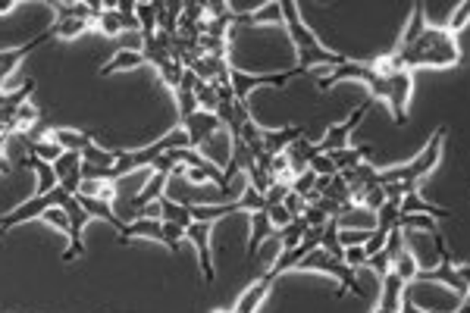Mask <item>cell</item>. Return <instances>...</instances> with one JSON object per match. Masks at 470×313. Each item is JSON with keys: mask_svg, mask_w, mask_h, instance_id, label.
Listing matches in <instances>:
<instances>
[{"mask_svg": "<svg viewBox=\"0 0 470 313\" xmlns=\"http://www.w3.org/2000/svg\"><path fill=\"white\" fill-rule=\"evenodd\" d=\"M241 25H264V22H283V10H279V4H266L260 13H254V16H239Z\"/></svg>", "mask_w": 470, "mask_h": 313, "instance_id": "obj_28", "label": "cell"}, {"mask_svg": "<svg viewBox=\"0 0 470 313\" xmlns=\"http://www.w3.org/2000/svg\"><path fill=\"white\" fill-rule=\"evenodd\" d=\"M217 222H192L186 229V239H192V245L198 248L201 257V273H205V283H213L217 279V270H213V254H211V232Z\"/></svg>", "mask_w": 470, "mask_h": 313, "instance_id": "obj_8", "label": "cell"}, {"mask_svg": "<svg viewBox=\"0 0 470 313\" xmlns=\"http://www.w3.org/2000/svg\"><path fill=\"white\" fill-rule=\"evenodd\" d=\"M0 235H4V216H0Z\"/></svg>", "mask_w": 470, "mask_h": 313, "instance_id": "obj_34", "label": "cell"}, {"mask_svg": "<svg viewBox=\"0 0 470 313\" xmlns=\"http://www.w3.org/2000/svg\"><path fill=\"white\" fill-rule=\"evenodd\" d=\"M117 239H119V245H126V241H132V239L161 241L163 239V220H148V216H142V220H135V222H123V226L117 229Z\"/></svg>", "mask_w": 470, "mask_h": 313, "instance_id": "obj_15", "label": "cell"}, {"mask_svg": "<svg viewBox=\"0 0 470 313\" xmlns=\"http://www.w3.org/2000/svg\"><path fill=\"white\" fill-rule=\"evenodd\" d=\"M144 54L142 50H119V54H113V60L107 63V66H100V75H113V73H123V69H138L144 66Z\"/></svg>", "mask_w": 470, "mask_h": 313, "instance_id": "obj_21", "label": "cell"}, {"mask_svg": "<svg viewBox=\"0 0 470 313\" xmlns=\"http://www.w3.org/2000/svg\"><path fill=\"white\" fill-rule=\"evenodd\" d=\"M370 107H373V100H364V104H361L348 119L329 126L326 135H323V142H317V151H320V154H335V151L352 148V135L358 132V126L364 123V117H367V110H370Z\"/></svg>", "mask_w": 470, "mask_h": 313, "instance_id": "obj_7", "label": "cell"}, {"mask_svg": "<svg viewBox=\"0 0 470 313\" xmlns=\"http://www.w3.org/2000/svg\"><path fill=\"white\" fill-rule=\"evenodd\" d=\"M339 82H361V85L370 91V100H383L392 113V123L408 126V110L411 98H414V73H405V69H389L379 60L361 63V60H345L342 66H335L329 75L317 79L320 91H329Z\"/></svg>", "mask_w": 470, "mask_h": 313, "instance_id": "obj_2", "label": "cell"}, {"mask_svg": "<svg viewBox=\"0 0 470 313\" xmlns=\"http://www.w3.org/2000/svg\"><path fill=\"white\" fill-rule=\"evenodd\" d=\"M54 176H57V185L60 188H66L69 195H75L82 185V157L73 154V151H63L60 157L54 160Z\"/></svg>", "mask_w": 470, "mask_h": 313, "instance_id": "obj_11", "label": "cell"}, {"mask_svg": "<svg viewBox=\"0 0 470 313\" xmlns=\"http://www.w3.org/2000/svg\"><path fill=\"white\" fill-rule=\"evenodd\" d=\"M411 289H414V285H408V289H405V301H402V310H398V313H442V310H421V308H417Z\"/></svg>", "mask_w": 470, "mask_h": 313, "instance_id": "obj_32", "label": "cell"}, {"mask_svg": "<svg viewBox=\"0 0 470 313\" xmlns=\"http://www.w3.org/2000/svg\"><path fill=\"white\" fill-rule=\"evenodd\" d=\"M345 260L352 270H358V266H367V251H364V245H352V248H345Z\"/></svg>", "mask_w": 470, "mask_h": 313, "instance_id": "obj_31", "label": "cell"}, {"mask_svg": "<svg viewBox=\"0 0 470 313\" xmlns=\"http://www.w3.org/2000/svg\"><path fill=\"white\" fill-rule=\"evenodd\" d=\"M25 166L29 170H35V178H38V195H50V191L57 188V176H54V166L44 163V160L38 157H25Z\"/></svg>", "mask_w": 470, "mask_h": 313, "instance_id": "obj_22", "label": "cell"}, {"mask_svg": "<svg viewBox=\"0 0 470 313\" xmlns=\"http://www.w3.org/2000/svg\"><path fill=\"white\" fill-rule=\"evenodd\" d=\"M295 273H320V276H329L339 289H335V295L345 298L348 291L352 295H364V289H361V279H358V270H352V266L345 264V260L333 257V254H326L323 248H314V251L308 254V257L301 260V264L295 266Z\"/></svg>", "mask_w": 470, "mask_h": 313, "instance_id": "obj_5", "label": "cell"}, {"mask_svg": "<svg viewBox=\"0 0 470 313\" xmlns=\"http://www.w3.org/2000/svg\"><path fill=\"white\" fill-rule=\"evenodd\" d=\"M182 239H186V229L182 226H176V222H163V245L170 248V251H179V245H182Z\"/></svg>", "mask_w": 470, "mask_h": 313, "instance_id": "obj_29", "label": "cell"}, {"mask_svg": "<svg viewBox=\"0 0 470 313\" xmlns=\"http://www.w3.org/2000/svg\"><path fill=\"white\" fill-rule=\"evenodd\" d=\"M161 220H163V222H176V226H182V229H188V226L195 222L192 213H188V207L167 201V197H161Z\"/></svg>", "mask_w": 470, "mask_h": 313, "instance_id": "obj_25", "label": "cell"}, {"mask_svg": "<svg viewBox=\"0 0 470 313\" xmlns=\"http://www.w3.org/2000/svg\"><path fill=\"white\" fill-rule=\"evenodd\" d=\"M179 129H186L188 144H192V151H195V148H198V144L211 142V138L217 135V132L223 129V126H220L217 113H205V110H198V113H192V117H188V119H182Z\"/></svg>", "mask_w": 470, "mask_h": 313, "instance_id": "obj_9", "label": "cell"}, {"mask_svg": "<svg viewBox=\"0 0 470 313\" xmlns=\"http://www.w3.org/2000/svg\"><path fill=\"white\" fill-rule=\"evenodd\" d=\"M279 10H283L285 31H289L292 44H295V57H298L295 66L301 69V73H308V69H314V66H326L329 73H333L335 66H342V63L348 60L345 54H335V50H329L326 44L317 41V35L301 19L298 4H292V0H279Z\"/></svg>", "mask_w": 470, "mask_h": 313, "instance_id": "obj_4", "label": "cell"}, {"mask_svg": "<svg viewBox=\"0 0 470 313\" xmlns=\"http://www.w3.org/2000/svg\"><path fill=\"white\" fill-rule=\"evenodd\" d=\"M392 273H396L398 279H402L405 285H414L417 283V273H421V264H417L414 251H411L408 239L398 245L396 257H392Z\"/></svg>", "mask_w": 470, "mask_h": 313, "instance_id": "obj_17", "label": "cell"}, {"mask_svg": "<svg viewBox=\"0 0 470 313\" xmlns=\"http://www.w3.org/2000/svg\"><path fill=\"white\" fill-rule=\"evenodd\" d=\"M10 10H16V0H0V16H6Z\"/></svg>", "mask_w": 470, "mask_h": 313, "instance_id": "obj_33", "label": "cell"}, {"mask_svg": "<svg viewBox=\"0 0 470 313\" xmlns=\"http://www.w3.org/2000/svg\"><path fill=\"white\" fill-rule=\"evenodd\" d=\"M50 138H54L63 151H73V154H82V151L94 144L91 132H75V129H54L50 132Z\"/></svg>", "mask_w": 470, "mask_h": 313, "instance_id": "obj_19", "label": "cell"}, {"mask_svg": "<svg viewBox=\"0 0 470 313\" xmlns=\"http://www.w3.org/2000/svg\"><path fill=\"white\" fill-rule=\"evenodd\" d=\"M75 201L82 204V210H85L91 220H104L107 226H113V229L123 226V222H119V216L113 213V204L100 201V197H88V195H75Z\"/></svg>", "mask_w": 470, "mask_h": 313, "instance_id": "obj_18", "label": "cell"}, {"mask_svg": "<svg viewBox=\"0 0 470 313\" xmlns=\"http://www.w3.org/2000/svg\"><path fill=\"white\" fill-rule=\"evenodd\" d=\"M25 148H29V154H31V157L44 160V163H54V160L63 154V148L54 142V138H50V142H29V144H25Z\"/></svg>", "mask_w": 470, "mask_h": 313, "instance_id": "obj_27", "label": "cell"}, {"mask_svg": "<svg viewBox=\"0 0 470 313\" xmlns=\"http://www.w3.org/2000/svg\"><path fill=\"white\" fill-rule=\"evenodd\" d=\"M467 22H470V0L455 10V16H452V22H448V29H452L455 35H461V31L467 29Z\"/></svg>", "mask_w": 470, "mask_h": 313, "instance_id": "obj_30", "label": "cell"}, {"mask_svg": "<svg viewBox=\"0 0 470 313\" xmlns=\"http://www.w3.org/2000/svg\"><path fill=\"white\" fill-rule=\"evenodd\" d=\"M88 25H91L88 19H54V25H50V35L63 38V41H73V38L85 35Z\"/></svg>", "mask_w": 470, "mask_h": 313, "instance_id": "obj_24", "label": "cell"}, {"mask_svg": "<svg viewBox=\"0 0 470 313\" xmlns=\"http://www.w3.org/2000/svg\"><path fill=\"white\" fill-rule=\"evenodd\" d=\"M405 289H408V285H405L396 273L392 270L386 273V276L379 279V298H377V304H373V313H398L402 310Z\"/></svg>", "mask_w": 470, "mask_h": 313, "instance_id": "obj_10", "label": "cell"}, {"mask_svg": "<svg viewBox=\"0 0 470 313\" xmlns=\"http://www.w3.org/2000/svg\"><path fill=\"white\" fill-rule=\"evenodd\" d=\"M266 239L276 241L279 232L273 229L270 216H266V207H264V210H254V213H251V239H248V248H245V260L257 257V248L264 245Z\"/></svg>", "mask_w": 470, "mask_h": 313, "instance_id": "obj_14", "label": "cell"}, {"mask_svg": "<svg viewBox=\"0 0 470 313\" xmlns=\"http://www.w3.org/2000/svg\"><path fill=\"white\" fill-rule=\"evenodd\" d=\"M446 135H448L446 126H436L427 148H423L414 160H408V163H402V166H389V170H377V182L383 185L389 201H398V197L408 195V191H421L417 185L442 163V154H446Z\"/></svg>", "mask_w": 470, "mask_h": 313, "instance_id": "obj_3", "label": "cell"}, {"mask_svg": "<svg viewBox=\"0 0 470 313\" xmlns=\"http://www.w3.org/2000/svg\"><path fill=\"white\" fill-rule=\"evenodd\" d=\"M217 313H223V310H217Z\"/></svg>", "mask_w": 470, "mask_h": 313, "instance_id": "obj_35", "label": "cell"}, {"mask_svg": "<svg viewBox=\"0 0 470 313\" xmlns=\"http://www.w3.org/2000/svg\"><path fill=\"white\" fill-rule=\"evenodd\" d=\"M50 38H54V35H50V29H48V31H41V35H38V38H31L29 44H22V48H10V50H0V85H4V79H6V75H10L13 69H16L19 63H22L25 57L31 54V50H38V48H41L44 41H50Z\"/></svg>", "mask_w": 470, "mask_h": 313, "instance_id": "obj_16", "label": "cell"}, {"mask_svg": "<svg viewBox=\"0 0 470 313\" xmlns=\"http://www.w3.org/2000/svg\"><path fill=\"white\" fill-rule=\"evenodd\" d=\"M135 16H138V29H142V38L151 41L157 29V4H135Z\"/></svg>", "mask_w": 470, "mask_h": 313, "instance_id": "obj_26", "label": "cell"}, {"mask_svg": "<svg viewBox=\"0 0 470 313\" xmlns=\"http://www.w3.org/2000/svg\"><path fill=\"white\" fill-rule=\"evenodd\" d=\"M94 25H98V31H104L107 38H117L126 31L123 16L117 13V4H104V10H100V16L94 19Z\"/></svg>", "mask_w": 470, "mask_h": 313, "instance_id": "obj_23", "label": "cell"}, {"mask_svg": "<svg viewBox=\"0 0 470 313\" xmlns=\"http://www.w3.org/2000/svg\"><path fill=\"white\" fill-rule=\"evenodd\" d=\"M35 88H38V82L29 79L25 85H19L16 91H0V126H4L6 132H10V123L16 119L19 107L29 104V98H31Z\"/></svg>", "mask_w": 470, "mask_h": 313, "instance_id": "obj_12", "label": "cell"}, {"mask_svg": "<svg viewBox=\"0 0 470 313\" xmlns=\"http://www.w3.org/2000/svg\"><path fill=\"white\" fill-rule=\"evenodd\" d=\"M370 144H361V148H345V151H335V154H326L329 160L335 163V170H354V166H361V163H367L370 160Z\"/></svg>", "mask_w": 470, "mask_h": 313, "instance_id": "obj_20", "label": "cell"}, {"mask_svg": "<svg viewBox=\"0 0 470 313\" xmlns=\"http://www.w3.org/2000/svg\"><path fill=\"white\" fill-rule=\"evenodd\" d=\"M389 69H458L461 66V41L448 25H430L423 16V4L411 6V19L405 25L398 44L389 54L379 57Z\"/></svg>", "mask_w": 470, "mask_h": 313, "instance_id": "obj_1", "label": "cell"}, {"mask_svg": "<svg viewBox=\"0 0 470 313\" xmlns=\"http://www.w3.org/2000/svg\"><path fill=\"white\" fill-rule=\"evenodd\" d=\"M273 283L276 279L270 276V273H264V276L257 279V283H251L245 289V295L235 301V308L230 313H257L260 308H264V301L270 298V289H273Z\"/></svg>", "mask_w": 470, "mask_h": 313, "instance_id": "obj_13", "label": "cell"}, {"mask_svg": "<svg viewBox=\"0 0 470 313\" xmlns=\"http://www.w3.org/2000/svg\"><path fill=\"white\" fill-rule=\"evenodd\" d=\"M295 75H301L298 66L285 69V73H266V75H251V73H241V69H230V85H232L235 100H239V104H248L254 88H264V85L283 88V85H289Z\"/></svg>", "mask_w": 470, "mask_h": 313, "instance_id": "obj_6", "label": "cell"}]
</instances>
